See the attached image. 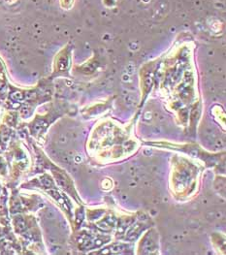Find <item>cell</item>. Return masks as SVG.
Segmentation results:
<instances>
[{
	"label": "cell",
	"mask_w": 226,
	"mask_h": 255,
	"mask_svg": "<svg viewBox=\"0 0 226 255\" xmlns=\"http://www.w3.org/2000/svg\"><path fill=\"white\" fill-rule=\"evenodd\" d=\"M68 62H69L68 55H64V52H62L60 55H58V58H57V68L58 72L66 70L69 65Z\"/></svg>",
	"instance_id": "6da1fadb"
},
{
	"label": "cell",
	"mask_w": 226,
	"mask_h": 255,
	"mask_svg": "<svg viewBox=\"0 0 226 255\" xmlns=\"http://www.w3.org/2000/svg\"><path fill=\"white\" fill-rule=\"evenodd\" d=\"M72 1L73 0H61V5L64 7V8H69L72 4Z\"/></svg>",
	"instance_id": "7a4b0ae2"
}]
</instances>
